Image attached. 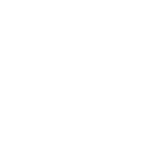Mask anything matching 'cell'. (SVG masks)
I'll return each mask as SVG.
<instances>
[]
</instances>
